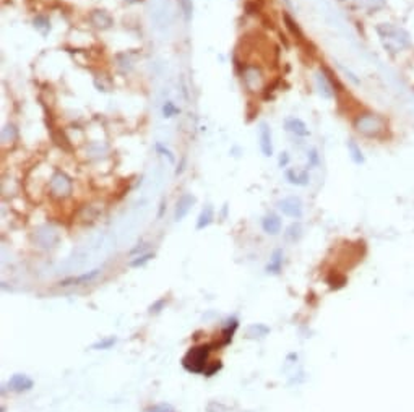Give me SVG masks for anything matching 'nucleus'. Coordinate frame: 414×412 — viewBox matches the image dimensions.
Here are the masks:
<instances>
[{"label": "nucleus", "instance_id": "nucleus-16", "mask_svg": "<svg viewBox=\"0 0 414 412\" xmlns=\"http://www.w3.org/2000/svg\"><path fill=\"white\" fill-rule=\"evenodd\" d=\"M281 269H283V250L278 248V250L273 252L270 263L267 265V268H265V271H267L268 274H279Z\"/></svg>", "mask_w": 414, "mask_h": 412}, {"label": "nucleus", "instance_id": "nucleus-27", "mask_svg": "<svg viewBox=\"0 0 414 412\" xmlns=\"http://www.w3.org/2000/svg\"><path fill=\"white\" fill-rule=\"evenodd\" d=\"M154 148H156V151H158V153L161 154V156L166 158V159L171 162V164H174V162H176V158H174V154H173V151L169 150V148H166L162 143H156Z\"/></svg>", "mask_w": 414, "mask_h": 412}, {"label": "nucleus", "instance_id": "nucleus-3", "mask_svg": "<svg viewBox=\"0 0 414 412\" xmlns=\"http://www.w3.org/2000/svg\"><path fill=\"white\" fill-rule=\"evenodd\" d=\"M353 125L357 133H361L367 138H379L387 131V120L382 115L374 112L359 114L354 119Z\"/></svg>", "mask_w": 414, "mask_h": 412}, {"label": "nucleus", "instance_id": "nucleus-26", "mask_svg": "<svg viewBox=\"0 0 414 412\" xmlns=\"http://www.w3.org/2000/svg\"><path fill=\"white\" fill-rule=\"evenodd\" d=\"M181 111L174 106L173 101H166V103L162 104V117L164 119H173L176 114H179Z\"/></svg>", "mask_w": 414, "mask_h": 412}, {"label": "nucleus", "instance_id": "nucleus-32", "mask_svg": "<svg viewBox=\"0 0 414 412\" xmlns=\"http://www.w3.org/2000/svg\"><path fill=\"white\" fill-rule=\"evenodd\" d=\"M278 164H279V167H281V169L286 167V166L289 164V154H287V153H281V154H279Z\"/></svg>", "mask_w": 414, "mask_h": 412}, {"label": "nucleus", "instance_id": "nucleus-33", "mask_svg": "<svg viewBox=\"0 0 414 412\" xmlns=\"http://www.w3.org/2000/svg\"><path fill=\"white\" fill-rule=\"evenodd\" d=\"M146 247H148V244H145V242L138 244V245H137L135 248H132V250H130V255H137V253H140V255H142V253H143V250H145Z\"/></svg>", "mask_w": 414, "mask_h": 412}, {"label": "nucleus", "instance_id": "nucleus-1", "mask_svg": "<svg viewBox=\"0 0 414 412\" xmlns=\"http://www.w3.org/2000/svg\"><path fill=\"white\" fill-rule=\"evenodd\" d=\"M213 347L215 344H208V343L190 347L182 359V367L189 373L203 375V372H205L210 365V354H212Z\"/></svg>", "mask_w": 414, "mask_h": 412}, {"label": "nucleus", "instance_id": "nucleus-17", "mask_svg": "<svg viewBox=\"0 0 414 412\" xmlns=\"http://www.w3.org/2000/svg\"><path fill=\"white\" fill-rule=\"evenodd\" d=\"M213 219H215V208L212 205H206L201 209V213L197 219V231H203L205 227H208L210 224L213 222Z\"/></svg>", "mask_w": 414, "mask_h": 412}, {"label": "nucleus", "instance_id": "nucleus-14", "mask_svg": "<svg viewBox=\"0 0 414 412\" xmlns=\"http://www.w3.org/2000/svg\"><path fill=\"white\" fill-rule=\"evenodd\" d=\"M315 83H317V89L320 93V96L325 98V99H332L335 96V89H333V84L332 81L328 80V76L323 73V72H318L315 75Z\"/></svg>", "mask_w": 414, "mask_h": 412}, {"label": "nucleus", "instance_id": "nucleus-9", "mask_svg": "<svg viewBox=\"0 0 414 412\" xmlns=\"http://www.w3.org/2000/svg\"><path fill=\"white\" fill-rule=\"evenodd\" d=\"M7 386H9V390L13 393H26V391L33 390L34 382L28 375H25V373H15V375L9 380Z\"/></svg>", "mask_w": 414, "mask_h": 412}, {"label": "nucleus", "instance_id": "nucleus-18", "mask_svg": "<svg viewBox=\"0 0 414 412\" xmlns=\"http://www.w3.org/2000/svg\"><path fill=\"white\" fill-rule=\"evenodd\" d=\"M237 328H239V320H237V318H231V320L226 323L224 330L221 333V346L231 344V341L234 338V334H236Z\"/></svg>", "mask_w": 414, "mask_h": 412}, {"label": "nucleus", "instance_id": "nucleus-25", "mask_svg": "<svg viewBox=\"0 0 414 412\" xmlns=\"http://www.w3.org/2000/svg\"><path fill=\"white\" fill-rule=\"evenodd\" d=\"M154 258V253H142V255H138L137 258H134L130 263H129V266L130 268H140V266H145L148 261H151Z\"/></svg>", "mask_w": 414, "mask_h": 412}, {"label": "nucleus", "instance_id": "nucleus-28", "mask_svg": "<svg viewBox=\"0 0 414 412\" xmlns=\"http://www.w3.org/2000/svg\"><path fill=\"white\" fill-rule=\"evenodd\" d=\"M301 234H302L301 224H299V222H294V224H291V226H289V229H287V232H286V237H287L289 240H298V239L301 237Z\"/></svg>", "mask_w": 414, "mask_h": 412}, {"label": "nucleus", "instance_id": "nucleus-7", "mask_svg": "<svg viewBox=\"0 0 414 412\" xmlns=\"http://www.w3.org/2000/svg\"><path fill=\"white\" fill-rule=\"evenodd\" d=\"M242 80H244L245 86L251 91H260V88L263 86V76L262 72L257 67L247 65L242 72Z\"/></svg>", "mask_w": 414, "mask_h": 412}, {"label": "nucleus", "instance_id": "nucleus-2", "mask_svg": "<svg viewBox=\"0 0 414 412\" xmlns=\"http://www.w3.org/2000/svg\"><path fill=\"white\" fill-rule=\"evenodd\" d=\"M377 33L382 39V44L388 52H400L406 48H409L411 39L409 34L403 28H398L393 25H380L377 26Z\"/></svg>", "mask_w": 414, "mask_h": 412}, {"label": "nucleus", "instance_id": "nucleus-34", "mask_svg": "<svg viewBox=\"0 0 414 412\" xmlns=\"http://www.w3.org/2000/svg\"><path fill=\"white\" fill-rule=\"evenodd\" d=\"M309 159H310V164H309V166L317 164L318 156H317V151H315V150H310V153H309Z\"/></svg>", "mask_w": 414, "mask_h": 412}, {"label": "nucleus", "instance_id": "nucleus-24", "mask_svg": "<svg viewBox=\"0 0 414 412\" xmlns=\"http://www.w3.org/2000/svg\"><path fill=\"white\" fill-rule=\"evenodd\" d=\"M18 136V131L15 128V125L12 123H7V125L2 128V142L4 143H9V142H15Z\"/></svg>", "mask_w": 414, "mask_h": 412}, {"label": "nucleus", "instance_id": "nucleus-4", "mask_svg": "<svg viewBox=\"0 0 414 412\" xmlns=\"http://www.w3.org/2000/svg\"><path fill=\"white\" fill-rule=\"evenodd\" d=\"M73 192V182L65 172H56L49 180V193L54 198H67Z\"/></svg>", "mask_w": 414, "mask_h": 412}, {"label": "nucleus", "instance_id": "nucleus-21", "mask_svg": "<svg viewBox=\"0 0 414 412\" xmlns=\"http://www.w3.org/2000/svg\"><path fill=\"white\" fill-rule=\"evenodd\" d=\"M348 151L351 154V159H353L356 164H362V162H364L362 151H361V148L357 146V143L354 142V140H349V142H348Z\"/></svg>", "mask_w": 414, "mask_h": 412}, {"label": "nucleus", "instance_id": "nucleus-23", "mask_svg": "<svg viewBox=\"0 0 414 412\" xmlns=\"http://www.w3.org/2000/svg\"><path fill=\"white\" fill-rule=\"evenodd\" d=\"M115 343H117L115 336H107V338L99 339L98 343L93 344L91 349H95V351H107V349H111L112 346H115Z\"/></svg>", "mask_w": 414, "mask_h": 412}, {"label": "nucleus", "instance_id": "nucleus-35", "mask_svg": "<svg viewBox=\"0 0 414 412\" xmlns=\"http://www.w3.org/2000/svg\"><path fill=\"white\" fill-rule=\"evenodd\" d=\"M126 2H127V4H140L142 0H126Z\"/></svg>", "mask_w": 414, "mask_h": 412}, {"label": "nucleus", "instance_id": "nucleus-6", "mask_svg": "<svg viewBox=\"0 0 414 412\" xmlns=\"http://www.w3.org/2000/svg\"><path fill=\"white\" fill-rule=\"evenodd\" d=\"M103 273L101 268H95L91 271H85L81 274H76V276H68V278H64L59 281V286L60 287H70V286H85V284H90L93 283L95 279Z\"/></svg>", "mask_w": 414, "mask_h": 412}, {"label": "nucleus", "instance_id": "nucleus-20", "mask_svg": "<svg viewBox=\"0 0 414 412\" xmlns=\"http://www.w3.org/2000/svg\"><path fill=\"white\" fill-rule=\"evenodd\" d=\"M283 20H284V25H286V28L291 31V34L293 36H296L298 37V39H304V34H302V31H301V28L298 26V23H296L291 17H289V13H283Z\"/></svg>", "mask_w": 414, "mask_h": 412}, {"label": "nucleus", "instance_id": "nucleus-5", "mask_svg": "<svg viewBox=\"0 0 414 412\" xmlns=\"http://www.w3.org/2000/svg\"><path fill=\"white\" fill-rule=\"evenodd\" d=\"M278 209L284 216L293 217V219H301L304 213L302 201L298 197H286L278 201Z\"/></svg>", "mask_w": 414, "mask_h": 412}, {"label": "nucleus", "instance_id": "nucleus-22", "mask_svg": "<svg viewBox=\"0 0 414 412\" xmlns=\"http://www.w3.org/2000/svg\"><path fill=\"white\" fill-rule=\"evenodd\" d=\"M177 2H179V7H181V10H182L184 20L187 23H190L192 17H193V0H177Z\"/></svg>", "mask_w": 414, "mask_h": 412}, {"label": "nucleus", "instance_id": "nucleus-13", "mask_svg": "<svg viewBox=\"0 0 414 412\" xmlns=\"http://www.w3.org/2000/svg\"><path fill=\"white\" fill-rule=\"evenodd\" d=\"M90 21H91V25L98 28V29H107V28H111L114 25V20L112 17L109 15L107 12L104 10H95V12H91L90 15Z\"/></svg>", "mask_w": 414, "mask_h": 412}, {"label": "nucleus", "instance_id": "nucleus-12", "mask_svg": "<svg viewBox=\"0 0 414 412\" xmlns=\"http://www.w3.org/2000/svg\"><path fill=\"white\" fill-rule=\"evenodd\" d=\"M281 227H283V222H281V217L278 214L270 213L262 219V229L268 236H278L281 232Z\"/></svg>", "mask_w": 414, "mask_h": 412}, {"label": "nucleus", "instance_id": "nucleus-30", "mask_svg": "<svg viewBox=\"0 0 414 412\" xmlns=\"http://www.w3.org/2000/svg\"><path fill=\"white\" fill-rule=\"evenodd\" d=\"M221 369H223V363H221L220 360H216V362H213V363H210V365H208L206 370L203 372V375H205L206 378H210V377L216 375V373L220 372Z\"/></svg>", "mask_w": 414, "mask_h": 412}, {"label": "nucleus", "instance_id": "nucleus-31", "mask_svg": "<svg viewBox=\"0 0 414 412\" xmlns=\"http://www.w3.org/2000/svg\"><path fill=\"white\" fill-rule=\"evenodd\" d=\"M166 297H162V299H159V300H156L154 304L150 307V313H159L161 310L164 308V305H166Z\"/></svg>", "mask_w": 414, "mask_h": 412}, {"label": "nucleus", "instance_id": "nucleus-11", "mask_svg": "<svg viewBox=\"0 0 414 412\" xmlns=\"http://www.w3.org/2000/svg\"><path fill=\"white\" fill-rule=\"evenodd\" d=\"M284 128H286V131H289V133H293L296 136H302V138L310 136V130L306 125V122H304L302 119H298V117L286 119L284 120Z\"/></svg>", "mask_w": 414, "mask_h": 412}, {"label": "nucleus", "instance_id": "nucleus-10", "mask_svg": "<svg viewBox=\"0 0 414 412\" xmlns=\"http://www.w3.org/2000/svg\"><path fill=\"white\" fill-rule=\"evenodd\" d=\"M195 203V197L190 193H184L176 201V211H174V221H182L184 217L190 213V209Z\"/></svg>", "mask_w": 414, "mask_h": 412}, {"label": "nucleus", "instance_id": "nucleus-36", "mask_svg": "<svg viewBox=\"0 0 414 412\" xmlns=\"http://www.w3.org/2000/svg\"><path fill=\"white\" fill-rule=\"evenodd\" d=\"M161 412H168V410H161Z\"/></svg>", "mask_w": 414, "mask_h": 412}, {"label": "nucleus", "instance_id": "nucleus-19", "mask_svg": "<svg viewBox=\"0 0 414 412\" xmlns=\"http://www.w3.org/2000/svg\"><path fill=\"white\" fill-rule=\"evenodd\" d=\"M33 26L34 29L37 31L41 36H48L51 33V21L48 17H44V15H36L34 20H33Z\"/></svg>", "mask_w": 414, "mask_h": 412}, {"label": "nucleus", "instance_id": "nucleus-8", "mask_svg": "<svg viewBox=\"0 0 414 412\" xmlns=\"http://www.w3.org/2000/svg\"><path fill=\"white\" fill-rule=\"evenodd\" d=\"M259 143L260 151L265 158L273 156V138H271V128L267 122H262L259 125Z\"/></svg>", "mask_w": 414, "mask_h": 412}, {"label": "nucleus", "instance_id": "nucleus-29", "mask_svg": "<svg viewBox=\"0 0 414 412\" xmlns=\"http://www.w3.org/2000/svg\"><path fill=\"white\" fill-rule=\"evenodd\" d=\"M249 330H251V331H255V334H254L252 338H263V336H267V334L270 333V328H268V326H265V325H262V323L252 325Z\"/></svg>", "mask_w": 414, "mask_h": 412}, {"label": "nucleus", "instance_id": "nucleus-15", "mask_svg": "<svg viewBox=\"0 0 414 412\" xmlns=\"http://www.w3.org/2000/svg\"><path fill=\"white\" fill-rule=\"evenodd\" d=\"M286 180L291 185L304 187L310 180V175L307 170H299V169H286Z\"/></svg>", "mask_w": 414, "mask_h": 412}]
</instances>
